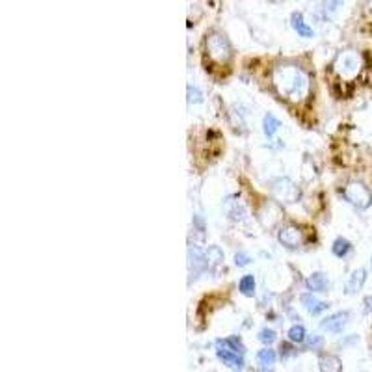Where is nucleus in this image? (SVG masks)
<instances>
[{
    "mask_svg": "<svg viewBox=\"0 0 372 372\" xmlns=\"http://www.w3.org/2000/svg\"><path fill=\"white\" fill-rule=\"evenodd\" d=\"M272 84L281 99L302 103L311 92V78L302 65L283 62L273 67Z\"/></svg>",
    "mask_w": 372,
    "mask_h": 372,
    "instance_id": "nucleus-1",
    "label": "nucleus"
},
{
    "mask_svg": "<svg viewBox=\"0 0 372 372\" xmlns=\"http://www.w3.org/2000/svg\"><path fill=\"white\" fill-rule=\"evenodd\" d=\"M205 49L209 58L218 65L229 64V60L232 58V45L231 41L227 40V35L220 30H210L205 40Z\"/></svg>",
    "mask_w": 372,
    "mask_h": 372,
    "instance_id": "nucleus-2",
    "label": "nucleus"
},
{
    "mask_svg": "<svg viewBox=\"0 0 372 372\" xmlns=\"http://www.w3.org/2000/svg\"><path fill=\"white\" fill-rule=\"evenodd\" d=\"M361 56L355 51H343L337 54V58L333 60V71L337 73L339 78L346 82H352L357 78L361 71Z\"/></svg>",
    "mask_w": 372,
    "mask_h": 372,
    "instance_id": "nucleus-3",
    "label": "nucleus"
},
{
    "mask_svg": "<svg viewBox=\"0 0 372 372\" xmlns=\"http://www.w3.org/2000/svg\"><path fill=\"white\" fill-rule=\"evenodd\" d=\"M343 196L352 207H355V209L360 210L369 209L372 205L371 190H369L363 183H360V180H350L348 185L344 186Z\"/></svg>",
    "mask_w": 372,
    "mask_h": 372,
    "instance_id": "nucleus-4",
    "label": "nucleus"
},
{
    "mask_svg": "<svg viewBox=\"0 0 372 372\" xmlns=\"http://www.w3.org/2000/svg\"><path fill=\"white\" fill-rule=\"evenodd\" d=\"M272 194L281 201L292 203L298 196L296 186L292 185L289 179H276L272 180Z\"/></svg>",
    "mask_w": 372,
    "mask_h": 372,
    "instance_id": "nucleus-5",
    "label": "nucleus"
},
{
    "mask_svg": "<svg viewBox=\"0 0 372 372\" xmlns=\"http://www.w3.org/2000/svg\"><path fill=\"white\" fill-rule=\"evenodd\" d=\"M350 322V313L348 311H339V313L332 314V316H328L320 322V328L324 330V332L330 333H341L346 328V324Z\"/></svg>",
    "mask_w": 372,
    "mask_h": 372,
    "instance_id": "nucleus-6",
    "label": "nucleus"
},
{
    "mask_svg": "<svg viewBox=\"0 0 372 372\" xmlns=\"http://www.w3.org/2000/svg\"><path fill=\"white\" fill-rule=\"evenodd\" d=\"M278 240L289 250H296L302 246V231L294 226L281 227L278 232Z\"/></svg>",
    "mask_w": 372,
    "mask_h": 372,
    "instance_id": "nucleus-7",
    "label": "nucleus"
},
{
    "mask_svg": "<svg viewBox=\"0 0 372 372\" xmlns=\"http://www.w3.org/2000/svg\"><path fill=\"white\" fill-rule=\"evenodd\" d=\"M188 259H190V270L194 272V278L196 276H199V273L203 272L205 268H209V264H207V253H205L199 246L192 244L190 246V251H188Z\"/></svg>",
    "mask_w": 372,
    "mask_h": 372,
    "instance_id": "nucleus-8",
    "label": "nucleus"
},
{
    "mask_svg": "<svg viewBox=\"0 0 372 372\" xmlns=\"http://www.w3.org/2000/svg\"><path fill=\"white\" fill-rule=\"evenodd\" d=\"M218 357H220L226 365L232 366V369H242V366H244L242 352H235V350L229 348H218Z\"/></svg>",
    "mask_w": 372,
    "mask_h": 372,
    "instance_id": "nucleus-9",
    "label": "nucleus"
},
{
    "mask_svg": "<svg viewBox=\"0 0 372 372\" xmlns=\"http://www.w3.org/2000/svg\"><path fill=\"white\" fill-rule=\"evenodd\" d=\"M366 281V272L363 270V268H357V270H354L352 272V276L348 278V281H346V294H355L357 291H361L363 289V285H365Z\"/></svg>",
    "mask_w": 372,
    "mask_h": 372,
    "instance_id": "nucleus-10",
    "label": "nucleus"
},
{
    "mask_svg": "<svg viewBox=\"0 0 372 372\" xmlns=\"http://www.w3.org/2000/svg\"><path fill=\"white\" fill-rule=\"evenodd\" d=\"M300 302H302L303 307L307 309L311 314H320L322 311H326V309L330 307L326 302H320L319 298H314L313 292H311V294H302Z\"/></svg>",
    "mask_w": 372,
    "mask_h": 372,
    "instance_id": "nucleus-11",
    "label": "nucleus"
},
{
    "mask_svg": "<svg viewBox=\"0 0 372 372\" xmlns=\"http://www.w3.org/2000/svg\"><path fill=\"white\" fill-rule=\"evenodd\" d=\"M305 287L311 292H326L328 291V278L322 272L313 273V276H309L305 279Z\"/></svg>",
    "mask_w": 372,
    "mask_h": 372,
    "instance_id": "nucleus-12",
    "label": "nucleus"
},
{
    "mask_svg": "<svg viewBox=\"0 0 372 372\" xmlns=\"http://www.w3.org/2000/svg\"><path fill=\"white\" fill-rule=\"evenodd\" d=\"M292 28L296 30L298 35H302V37H313L314 32L311 26H307V23L303 21V17L300 13H294L292 15Z\"/></svg>",
    "mask_w": 372,
    "mask_h": 372,
    "instance_id": "nucleus-13",
    "label": "nucleus"
},
{
    "mask_svg": "<svg viewBox=\"0 0 372 372\" xmlns=\"http://www.w3.org/2000/svg\"><path fill=\"white\" fill-rule=\"evenodd\" d=\"M279 127H281V121H279L278 117L272 116V114H267V116H264V119H262V130H264L268 138H272L273 134L279 130Z\"/></svg>",
    "mask_w": 372,
    "mask_h": 372,
    "instance_id": "nucleus-14",
    "label": "nucleus"
},
{
    "mask_svg": "<svg viewBox=\"0 0 372 372\" xmlns=\"http://www.w3.org/2000/svg\"><path fill=\"white\" fill-rule=\"evenodd\" d=\"M319 369L320 371L335 372V371H341V369H343V365H341V361H339L335 355H324V357H320Z\"/></svg>",
    "mask_w": 372,
    "mask_h": 372,
    "instance_id": "nucleus-15",
    "label": "nucleus"
},
{
    "mask_svg": "<svg viewBox=\"0 0 372 372\" xmlns=\"http://www.w3.org/2000/svg\"><path fill=\"white\" fill-rule=\"evenodd\" d=\"M332 251H333V255L343 259V257H346L350 251H352V244H350V240H346V239H337L335 242H333Z\"/></svg>",
    "mask_w": 372,
    "mask_h": 372,
    "instance_id": "nucleus-16",
    "label": "nucleus"
},
{
    "mask_svg": "<svg viewBox=\"0 0 372 372\" xmlns=\"http://www.w3.org/2000/svg\"><path fill=\"white\" fill-rule=\"evenodd\" d=\"M276 360H278V355H276V352L270 348L267 350H261L259 354H257V361H259V365L262 366V369H268V366H272L273 363H276Z\"/></svg>",
    "mask_w": 372,
    "mask_h": 372,
    "instance_id": "nucleus-17",
    "label": "nucleus"
},
{
    "mask_svg": "<svg viewBox=\"0 0 372 372\" xmlns=\"http://www.w3.org/2000/svg\"><path fill=\"white\" fill-rule=\"evenodd\" d=\"M205 253H207V264H209V268L220 267L221 261H223V253H221L220 248H216V246L209 248Z\"/></svg>",
    "mask_w": 372,
    "mask_h": 372,
    "instance_id": "nucleus-18",
    "label": "nucleus"
},
{
    "mask_svg": "<svg viewBox=\"0 0 372 372\" xmlns=\"http://www.w3.org/2000/svg\"><path fill=\"white\" fill-rule=\"evenodd\" d=\"M216 348H229L244 354V344H242V341H240L239 337H229L226 339V341H218V343H216Z\"/></svg>",
    "mask_w": 372,
    "mask_h": 372,
    "instance_id": "nucleus-19",
    "label": "nucleus"
},
{
    "mask_svg": "<svg viewBox=\"0 0 372 372\" xmlns=\"http://www.w3.org/2000/svg\"><path fill=\"white\" fill-rule=\"evenodd\" d=\"M239 289L244 296H253L255 294V278L253 276H244L240 279Z\"/></svg>",
    "mask_w": 372,
    "mask_h": 372,
    "instance_id": "nucleus-20",
    "label": "nucleus"
},
{
    "mask_svg": "<svg viewBox=\"0 0 372 372\" xmlns=\"http://www.w3.org/2000/svg\"><path fill=\"white\" fill-rule=\"evenodd\" d=\"M305 337H307V332H305V328H303L302 324L292 326L291 330H289V341H291V343L300 344L305 341Z\"/></svg>",
    "mask_w": 372,
    "mask_h": 372,
    "instance_id": "nucleus-21",
    "label": "nucleus"
},
{
    "mask_svg": "<svg viewBox=\"0 0 372 372\" xmlns=\"http://www.w3.org/2000/svg\"><path fill=\"white\" fill-rule=\"evenodd\" d=\"M188 103L190 105H199L203 103V93L198 86H188Z\"/></svg>",
    "mask_w": 372,
    "mask_h": 372,
    "instance_id": "nucleus-22",
    "label": "nucleus"
},
{
    "mask_svg": "<svg viewBox=\"0 0 372 372\" xmlns=\"http://www.w3.org/2000/svg\"><path fill=\"white\" fill-rule=\"evenodd\" d=\"M276 339H278V335H276L273 330H262V332L259 333V341H261L262 344H273L276 343Z\"/></svg>",
    "mask_w": 372,
    "mask_h": 372,
    "instance_id": "nucleus-23",
    "label": "nucleus"
},
{
    "mask_svg": "<svg viewBox=\"0 0 372 372\" xmlns=\"http://www.w3.org/2000/svg\"><path fill=\"white\" fill-rule=\"evenodd\" d=\"M341 2H343V0H328L324 8L326 15H332L333 12H337V8L341 6Z\"/></svg>",
    "mask_w": 372,
    "mask_h": 372,
    "instance_id": "nucleus-24",
    "label": "nucleus"
},
{
    "mask_svg": "<svg viewBox=\"0 0 372 372\" xmlns=\"http://www.w3.org/2000/svg\"><path fill=\"white\" fill-rule=\"evenodd\" d=\"M235 262H237V267H248V264L251 262V257L246 255V253H242V251H240V253H237V255H235Z\"/></svg>",
    "mask_w": 372,
    "mask_h": 372,
    "instance_id": "nucleus-25",
    "label": "nucleus"
},
{
    "mask_svg": "<svg viewBox=\"0 0 372 372\" xmlns=\"http://www.w3.org/2000/svg\"><path fill=\"white\" fill-rule=\"evenodd\" d=\"M320 346H322V337H320V335H313V337L309 339L307 341V348L311 350H319Z\"/></svg>",
    "mask_w": 372,
    "mask_h": 372,
    "instance_id": "nucleus-26",
    "label": "nucleus"
},
{
    "mask_svg": "<svg viewBox=\"0 0 372 372\" xmlns=\"http://www.w3.org/2000/svg\"><path fill=\"white\" fill-rule=\"evenodd\" d=\"M363 311H365V314L372 313V296L365 298V309H363Z\"/></svg>",
    "mask_w": 372,
    "mask_h": 372,
    "instance_id": "nucleus-27",
    "label": "nucleus"
},
{
    "mask_svg": "<svg viewBox=\"0 0 372 372\" xmlns=\"http://www.w3.org/2000/svg\"><path fill=\"white\" fill-rule=\"evenodd\" d=\"M371 262H372V261H371Z\"/></svg>",
    "mask_w": 372,
    "mask_h": 372,
    "instance_id": "nucleus-28",
    "label": "nucleus"
}]
</instances>
